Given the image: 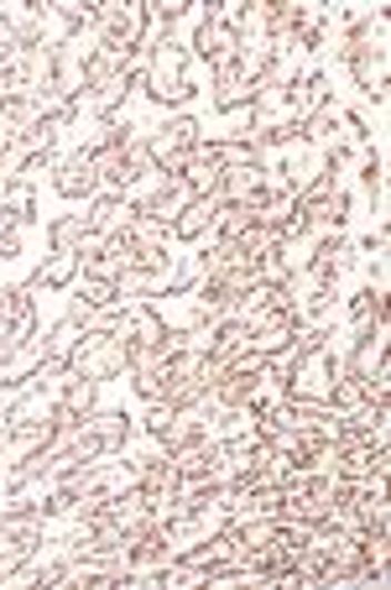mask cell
Returning <instances> with one entry per match:
<instances>
[{
  "instance_id": "cell-21",
  "label": "cell",
  "mask_w": 391,
  "mask_h": 590,
  "mask_svg": "<svg viewBox=\"0 0 391 590\" xmlns=\"http://www.w3.org/2000/svg\"><path fill=\"white\" fill-rule=\"evenodd\" d=\"M84 236H89L84 214H58V220H48V246L58 251V257H79Z\"/></svg>"
},
{
  "instance_id": "cell-16",
  "label": "cell",
  "mask_w": 391,
  "mask_h": 590,
  "mask_svg": "<svg viewBox=\"0 0 391 590\" xmlns=\"http://www.w3.org/2000/svg\"><path fill=\"white\" fill-rule=\"evenodd\" d=\"M323 104H334V79H329L323 69L303 73V84L292 89V110H288V116H292V126L303 131V121L313 116V110H323Z\"/></svg>"
},
{
  "instance_id": "cell-23",
  "label": "cell",
  "mask_w": 391,
  "mask_h": 590,
  "mask_svg": "<svg viewBox=\"0 0 391 590\" xmlns=\"http://www.w3.org/2000/svg\"><path fill=\"white\" fill-rule=\"evenodd\" d=\"M204 282V272H199V257H172L168 272H162V298H183L193 293Z\"/></svg>"
},
{
  "instance_id": "cell-33",
  "label": "cell",
  "mask_w": 391,
  "mask_h": 590,
  "mask_svg": "<svg viewBox=\"0 0 391 590\" xmlns=\"http://www.w3.org/2000/svg\"><path fill=\"white\" fill-rule=\"evenodd\" d=\"M193 11V0H147V17H152V27H162V37H172V27Z\"/></svg>"
},
{
  "instance_id": "cell-9",
  "label": "cell",
  "mask_w": 391,
  "mask_h": 590,
  "mask_svg": "<svg viewBox=\"0 0 391 590\" xmlns=\"http://www.w3.org/2000/svg\"><path fill=\"white\" fill-rule=\"evenodd\" d=\"M323 168H329L323 147H313V141H308L303 131H298V137H292L288 147H282V168H277V178H282V183H288V189L298 193V189H308V183H313V178H319Z\"/></svg>"
},
{
  "instance_id": "cell-12",
  "label": "cell",
  "mask_w": 391,
  "mask_h": 590,
  "mask_svg": "<svg viewBox=\"0 0 391 590\" xmlns=\"http://www.w3.org/2000/svg\"><path fill=\"white\" fill-rule=\"evenodd\" d=\"M350 63V73H355V89L365 94V100L375 104V110H387V69H391V48H375V52H350L344 58Z\"/></svg>"
},
{
  "instance_id": "cell-24",
  "label": "cell",
  "mask_w": 391,
  "mask_h": 590,
  "mask_svg": "<svg viewBox=\"0 0 391 590\" xmlns=\"http://www.w3.org/2000/svg\"><path fill=\"white\" fill-rule=\"evenodd\" d=\"M79 267H84L79 257H58V251H52V261H42V267H37V272H32L27 282H32L37 293H42V288H73Z\"/></svg>"
},
{
  "instance_id": "cell-18",
  "label": "cell",
  "mask_w": 391,
  "mask_h": 590,
  "mask_svg": "<svg viewBox=\"0 0 391 590\" xmlns=\"http://www.w3.org/2000/svg\"><path fill=\"white\" fill-rule=\"evenodd\" d=\"M214 214H220V199H214V193H199V199H193V204L183 209V214H178V220H172V241H204L209 230H214Z\"/></svg>"
},
{
  "instance_id": "cell-29",
  "label": "cell",
  "mask_w": 391,
  "mask_h": 590,
  "mask_svg": "<svg viewBox=\"0 0 391 590\" xmlns=\"http://www.w3.org/2000/svg\"><path fill=\"white\" fill-rule=\"evenodd\" d=\"M32 121H37V104L27 100V94H11V100H6V110H0V137L17 141Z\"/></svg>"
},
{
  "instance_id": "cell-38",
  "label": "cell",
  "mask_w": 391,
  "mask_h": 590,
  "mask_svg": "<svg viewBox=\"0 0 391 590\" xmlns=\"http://www.w3.org/2000/svg\"><path fill=\"white\" fill-rule=\"evenodd\" d=\"M17 37H11V27H6V21H0V63H11V58H17Z\"/></svg>"
},
{
  "instance_id": "cell-1",
  "label": "cell",
  "mask_w": 391,
  "mask_h": 590,
  "mask_svg": "<svg viewBox=\"0 0 391 590\" xmlns=\"http://www.w3.org/2000/svg\"><path fill=\"white\" fill-rule=\"evenodd\" d=\"M141 89H147V100H152V104H188L193 94H199L193 73H188V48H183V42H172V37H162V32L147 42Z\"/></svg>"
},
{
  "instance_id": "cell-5",
  "label": "cell",
  "mask_w": 391,
  "mask_h": 590,
  "mask_svg": "<svg viewBox=\"0 0 391 590\" xmlns=\"http://www.w3.org/2000/svg\"><path fill=\"white\" fill-rule=\"evenodd\" d=\"M214 199H220V204L251 209V220H255V209L272 199V173H267L261 162H224L220 183H214Z\"/></svg>"
},
{
  "instance_id": "cell-37",
  "label": "cell",
  "mask_w": 391,
  "mask_h": 590,
  "mask_svg": "<svg viewBox=\"0 0 391 590\" xmlns=\"http://www.w3.org/2000/svg\"><path fill=\"white\" fill-rule=\"evenodd\" d=\"M21 257V230H0V261H17Z\"/></svg>"
},
{
  "instance_id": "cell-22",
  "label": "cell",
  "mask_w": 391,
  "mask_h": 590,
  "mask_svg": "<svg viewBox=\"0 0 391 590\" xmlns=\"http://www.w3.org/2000/svg\"><path fill=\"white\" fill-rule=\"evenodd\" d=\"M79 324H69V319H58L48 334H37L42 340V361L48 366H69V356H73V346H79Z\"/></svg>"
},
{
  "instance_id": "cell-32",
  "label": "cell",
  "mask_w": 391,
  "mask_h": 590,
  "mask_svg": "<svg viewBox=\"0 0 391 590\" xmlns=\"http://www.w3.org/2000/svg\"><path fill=\"white\" fill-rule=\"evenodd\" d=\"M350 319H355V330H365L371 319H387V293H375V288H360L350 298Z\"/></svg>"
},
{
  "instance_id": "cell-27",
  "label": "cell",
  "mask_w": 391,
  "mask_h": 590,
  "mask_svg": "<svg viewBox=\"0 0 391 590\" xmlns=\"http://www.w3.org/2000/svg\"><path fill=\"white\" fill-rule=\"evenodd\" d=\"M126 236L137 246V257L141 251H168V241H172V230L162 226V220H147V214H137V220L126 226Z\"/></svg>"
},
{
  "instance_id": "cell-31",
  "label": "cell",
  "mask_w": 391,
  "mask_h": 590,
  "mask_svg": "<svg viewBox=\"0 0 391 590\" xmlns=\"http://www.w3.org/2000/svg\"><path fill=\"white\" fill-rule=\"evenodd\" d=\"M235 246H240V257H245V261H267V257H277V251H282V236H277V230H267V226H251Z\"/></svg>"
},
{
  "instance_id": "cell-17",
  "label": "cell",
  "mask_w": 391,
  "mask_h": 590,
  "mask_svg": "<svg viewBox=\"0 0 391 590\" xmlns=\"http://www.w3.org/2000/svg\"><path fill=\"white\" fill-rule=\"evenodd\" d=\"M79 126H84V137H79V147H73V152H84V157L116 152V147H126V141L137 137V126L116 121V116H104V121H79Z\"/></svg>"
},
{
  "instance_id": "cell-25",
  "label": "cell",
  "mask_w": 391,
  "mask_h": 590,
  "mask_svg": "<svg viewBox=\"0 0 391 590\" xmlns=\"http://www.w3.org/2000/svg\"><path fill=\"white\" fill-rule=\"evenodd\" d=\"M73 298L84 303V309H94V313H110V309H120V293H116V282H104V278H73Z\"/></svg>"
},
{
  "instance_id": "cell-28",
  "label": "cell",
  "mask_w": 391,
  "mask_h": 590,
  "mask_svg": "<svg viewBox=\"0 0 391 590\" xmlns=\"http://www.w3.org/2000/svg\"><path fill=\"white\" fill-rule=\"evenodd\" d=\"M251 209H240V204H220V214H214V230H209L204 241H240L245 230H251Z\"/></svg>"
},
{
  "instance_id": "cell-15",
  "label": "cell",
  "mask_w": 391,
  "mask_h": 590,
  "mask_svg": "<svg viewBox=\"0 0 391 590\" xmlns=\"http://www.w3.org/2000/svg\"><path fill=\"white\" fill-rule=\"evenodd\" d=\"M84 434L100 444V454H126L131 434H137V418L126 413H89L84 418Z\"/></svg>"
},
{
  "instance_id": "cell-36",
  "label": "cell",
  "mask_w": 391,
  "mask_h": 590,
  "mask_svg": "<svg viewBox=\"0 0 391 590\" xmlns=\"http://www.w3.org/2000/svg\"><path fill=\"white\" fill-rule=\"evenodd\" d=\"M137 423H141V434L152 439V444H162V434H168V423H172V408H168V402H147V413H141Z\"/></svg>"
},
{
  "instance_id": "cell-39",
  "label": "cell",
  "mask_w": 391,
  "mask_h": 590,
  "mask_svg": "<svg viewBox=\"0 0 391 590\" xmlns=\"http://www.w3.org/2000/svg\"><path fill=\"white\" fill-rule=\"evenodd\" d=\"M6 100H11V89H0V110H6Z\"/></svg>"
},
{
  "instance_id": "cell-34",
  "label": "cell",
  "mask_w": 391,
  "mask_h": 590,
  "mask_svg": "<svg viewBox=\"0 0 391 590\" xmlns=\"http://www.w3.org/2000/svg\"><path fill=\"white\" fill-rule=\"evenodd\" d=\"M334 131H340V104H323V110H313L303 121V137L313 141V147H319L323 137H334Z\"/></svg>"
},
{
  "instance_id": "cell-6",
  "label": "cell",
  "mask_w": 391,
  "mask_h": 590,
  "mask_svg": "<svg viewBox=\"0 0 391 590\" xmlns=\"http://www.w3.org/2000/svg\"><path fill=\"white\" fill-rule=\"evenodd\" d=\"M255 58H245V52H235V58H224V63H214V79H209V100H214V110H245V100H251V84H255Z\"/></svg>"
},
{
  "instance_id": "cell-13",
  "label": "cell",
  "mask_w": 391,
  "mask_h": 590,
  "mask_svg": "<svg viewBox=\"0 0 391 590\" xmlns=\"http://www.w3.org/2000/svg\"><path fill=\"white\" fill-rule=\"evenodd\" d=\"M193 48L204 63H224L240 52V32L230 27V17H199V32H193Z\"/></svg>"
},
{
  "instance_id": "cell-11",
  "label": "cell",
  "mask_w": 391,
  "mask_h": 590,
  "mask_svg": "<svg viewBox=\"0 0 391 590\" xmlns=\"http://www.w3.org/2000/svg\"><path fill=\"white\" fill-rule=\"evenodd\" d=\"M0 21L11 27L17 48H48V27H52V6L48 0H27V6H6Z\"/></svg>"
},
{
  "instance_id": "cell-20",
  "label": "cell",
  "mask_w": 391,
  "mask_h": 590,
  "mask_svg": "<svg viewBox=\"0 0 391 590\" xmlns=\"http://www.w3.org/2000/svg\"><path fill=\"white\" fill-rule=\"evenodd\" d=\"M220 173H224V157H220V147H214V141H199V147L188 152V162H183L188 189H193V193H214Z\"/></svg>"
},
{
  "instance_id": "cell-26",
  "label": "cell",
  "mask_w": 391,
  "mask_h": 590,
  "mask_svg": "<svg viewBox=\"0 0 391 590\" xmlns=\"http://www.w3.org/2000/svg\"><path fill=\"white\" fill-rule=\"evenodd\" d=\"M58 408H63V413H73V418L100 413V382H89V377H79V371H73L69 392H63V402H58Z\"/></svg>"
},
{
  "instance_id": "cell-35",
  "label": "cell",
  "mask_w": 391,
  "mask_h": 590,
  "mask_svg": "<svg viewBox=\"0 0 391 590\" xmlns=\"http://www.w3.org/2000/svg\"><path fill=\"white\" fill-rule=\"evenodd\" d=\"M360 183H365V193L387 183V152H375V147H360Z\"/></svg>"
},
{
  "instance_id": "cell-19",
  "label": "cell",
  "mask_w": 391,
  "mask_h": 590,
  "mask_svg": "<svg viewBox=\"0 0 391 590\" xmlns=\"http://www.w3.org/2000/svg\"><path fill=\"white\" fill-rule=\"evenodd\" d=\"M387 27H391L387 11H365V17H355V21H350V32L340 37V58H350V52L387 48Z\"/></svg>"
},
{
  "instance_id": "cell-14",
  "label": "cell",
  "mask_w": 391,
  "mask_h": 590,
  "mask_svg": "<svg viewBox=\"0 0 391 590\" xmlns=\"http://www.w3.org/2000/svg\"><path fill=\"white\" fill-rule=\"evenodd\" d=\"M131 220H137V209H131V199H126V193H94V199H89L84 226L94 230V236H120Z\"/></svg>"
},
{
  "instance_id": "cell-7",
  "label": "cell",
  "mask_w": 391,
  "mask_h": 590,
  "mask_svg": "<svg viewBox=\"0 0 391 590\" xmlns=\"http://www.w3.org/2000/svg\"><path fill=\"white\" fill-rule=\"evenodd\" d=\"M204 439H214V408L199 398V402H188V408H172V423H168V434H162L157 450L183 454V450H193V444H204Z\"/></svg>"
},
{
  "instance_id": "cell-3",
  "label": "cell",
  "mask_w": 391,
  "mask_h": 590,
  "mask_svg": "<svg viewBox=\"0 0 391 590\" xmlns=\"http://www.w3.org/2000/svg\"><path fill=\"white\" fill-rule=\"evenodd\" d=\"M94 32L120 42V48H147L152 42V17L147 0H94Z\"/></svg>"
},
{
  "instance_id": "cell-4",
  "label": "cell",
  "mask_w": 391,
  "mask_h": 590,
  "mask_svg": "<svg viewBox=\"0 0 391 590\" xmlns=\"http://www.w3.org/2000/svg\"><path fill=\"white\" fill-rule=\"evenodd\" d=\"M204 141V121L199 116H172V121H162L147 137V152H152V162L162 168V173H183L188 152Z\"/></svg>"
},
{
  "instance_id": "cell-2",
  "label": "cell",
  "mask_w": 391,
  "mask_h": 590,
  "mask_svg": "<svg viewBox=\"0 0 391 590\" xmlns=\"http://www.w3.org/2000/svg\"><path fill=\"white\" fill-rule=\"evenodd\" d=\"M69 371L89 377V382H116V377H131V356H126V334H120V319L110 330H84L79 346L69 356Z\"/></svg>"
},
{
  "instance_id": "cell-10",
  "label": "cell",
  "mask_w": 391,
  "mask_h": 590,
  "mask_svg": "<svg viewBox=\"0 0 391 590\" xmlns=\"http://www.w3.org/2000/svg\"><path fill=\"white\" fill-rule=\"evenodd\" d=\"M58 423V402L42 387H17L6 402V423L0 429H52Z\"/></svg>"
},
{
  "instance_id": "cell-30",
  "label": "cell",
  "mask_w": 391,
  "mask_h": 590,
  "mask_svg": "<svg viewBox=\"0 0 391 590\" xmlns=\"http://www.w3.org/2000/svg\"><path fill=\"white\" fill-rule=\"evenodd\" d=\"M303 21H308V6H298V0H272V42H292Z\"/></svg>"
},
{
  "instance_id": "cell-8",
  "label": "cell",
  "mask_w": 391,
  "mask_h": 590,
  "mask_svg": "<svg viewBox=\"0 0 391 590\" xmlns=\"http://www.w3.org/2000/svg\"><path fill=\"white\" fill-rule=\"evenodd\" d=\"M52 189L73 199V204H89L94 193H100V173H94V157L84 152H52Z\"/></svg>"
}]
</instances>
